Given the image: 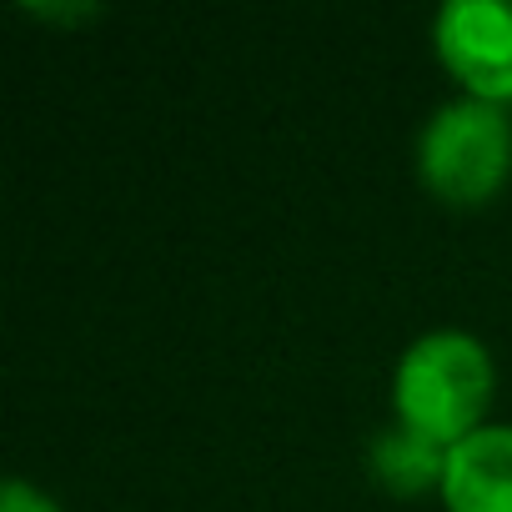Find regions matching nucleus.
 Listing matches in <instances>:
<instances>
[{"label": "nucleus", "mask_w": 512, "mask_h": 512, "mask_svg": "<svg viewBox=\"0 0 512 512\" xmlns=\"http://www.w3.org/2000/svg\"><path fill=\"white\" fill-rule=\"evenodd\" d=\"M492 352L472 332H427L417 337L392 372L397 422L432 437L437 447H457L477 427H487L492 407Z\"/></svg>", "instance_id": "1"}, {"label": "nucleus", "mask_w": 512, "mask_h": 512, "mask_svg": "<svg viewBox=\"0 0 512 512\" xmlns=\"http://www.w3.org/2000/svg\"><path fill=\"white\" fill-rule=\"evenodd\" d=\"M417 176L447 206H482L512 176V116L507 106L457 96L437 106L417 136Z\"/></svg>", "instance_id": "2"}, {"label": "nucleus", "mask_w": 512, "mask_h": 512, "mask_svg": "<svg viewBox=\"0 0 512 512\" xmlns=\"http://www.w3.org/2000/svg\"><path fill=\"white\" fill-rule=\"evenodd\" d=\"M432 46L472 101H512V0H452L432 21Z\"/></svg>", "instance_id": "3"}, {"label": "nucleus", "mask_w": 512, "mask_h": 512, "mask_svg": "<svg viewBox=\"0 0 512 512\" xmlns=\"http://www.w3.org/2000/svg\"><path fill=\"white\" fill-rule=\"evenodd\" d=\"M447 512H512V422H487L447 447Z\"/></svg>", "instance_id": "4"}, {"label": "nucleus", "mask_w": 512, "mask_h": 512, "mask_svg": "<svg viewBox=\"0 0 512 512\" xmlns=\"http://www.w3.org/2000/svg\"><path fill=\"white\" fill-rule=\"evenodd\" d=\"M372 472L387 492L417 497V492H442V472H447V447H437L432 437L392 422L387 432H377L372 442Z\"/></svg>", "instance_id": "5"}, {"label": "nucleus", "mask_w": 512, "mask_h": 512, "mask_svg": "<svg viewBox=\"0 0 512 512\" xmlns=\"http://www.w3.org/2000/svg\"><path fill=\"white\" fill-rule=\"evenodd\" d=\"M0 512H61L41 487H31L26 477H11L6 492H0Z\"/></svg>", "instance_id": "6"}, {"label": "nucleus", "mask_w": 512, "mask_h": 512, "mask_svg": "<svg viewBox=\"0 0 512 512\" xmlns=\"http://www.w3.org/2000/svg\"><path fill=\"white\" fill-rule=\"evenodd\" d=\"M31 16H51V21H86V16H101V6H26Z\"/></svg>", "instance_id": "7"}]
</instances>
